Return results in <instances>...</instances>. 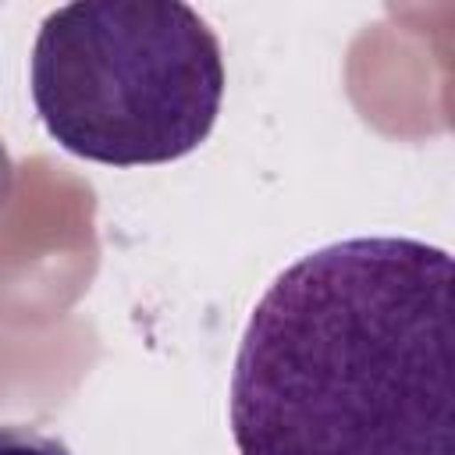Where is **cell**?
I'll return each instance as SVG.
<instances>
[{"instance_id": "obj_1", "label": "cell", "mask_w": 455, "mask_h": 455, "mask_svg": "<svg viewBox=\"0 0 455 455\" xmlns=\"http://www.w3.org/2000/svg\"><path fill=\"white\" fill-rule=\"evenodd\" d=\"M451 402V256L363 235L274 277L228 409L238 455H455Z\"/></svg>"}, {"instance_id": "obj_2", "label": "cell", "mask_w": 455, "mask_h": 455, "mask_svg": "<svg viewBox=\"0 0 455 455\" xmlns=\"http://www.w3.org/2000/svg\"><path fill=\"white\" fill-rule=\"evenodd\" d=\"M32 103L68 153L142 167L192 153L224 100L213 28L178 0H78L32 46Z\"/></svg>"}, {"instance_id": "obj_3", "label": "cell", "mask_w": 455, "mask_h": 455, "mask_svg": "<svg viewBox=\"0 0 455 455\" xmlns=\"http://www.w3.org/2000/svg\"><path fill=\"white\" fill-rule=\"evenodd\" d=\"M0 455H71L64 441L39 434L36 427L7 423L0 427Z\"/></svg>"}]
</instances>
